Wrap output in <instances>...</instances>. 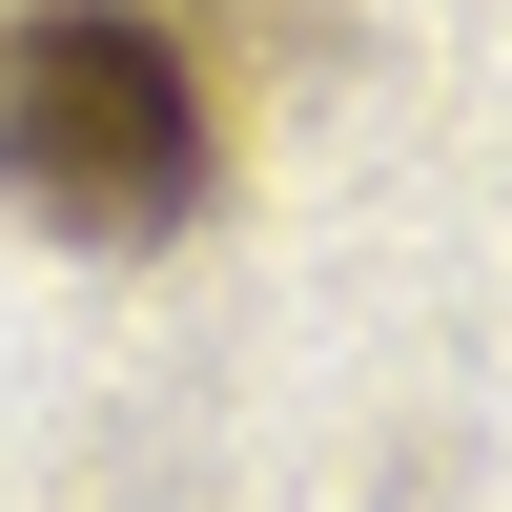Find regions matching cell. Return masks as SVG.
I'll list each match as a JSON object with an SVG mask.
<instances>
[{
    "instance_id": "1",
    "label": "cell",
    "mask_w": 512,
    "mask_h": 512,
    "mask_svg": "<svg viewBox=\"0 0 512 512\" xmlns=\"http://www.w3.org/2000/svg\"><path fill=\"white\" fill-rule=\"evenodd\" d=\"M205 62L144 0H21L0 21V185L62 246H164L205 226Z\"/></svg>"
}]
</instances>
